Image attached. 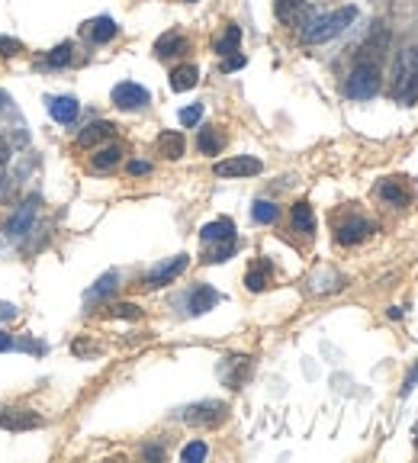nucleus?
<instances>
[{
    "label": "nucleus",
    "mask_w": 418,
    "mask_h": 463,
    "mask_svg": "<svg viewBox=\"0 0 418 463\" xmlns=\"http://www.w3.org/2000/svg\"><path fill=\"white\" fill-rule=\"evenodd\" d=\"M354 19H357V6H341V10L322 13V16H309L306 26H302V42H309V45L328 42V39L341 36Z\"/></svg>",
    "instance_id": "nucleus-1"
},
{
    "label": "nucleus",
    "mask_w": 418,
    "mask_h": 463,
    "mask_svg": "<svg viewBox=\"0 0 418 463\" xmlns=\"http://www.w3.org/2000/svg\"><path fill=\"white\" fill-rule=\"evenodd\" d=\"M415 386H418V360H415V364H412V370L405 373V379H402V399L409 396V392L415 389Z\"/></svg>",
    "instance_id": "nucleus-33"
},
{
    "label": "nucleus",
    "mask_w": 418,
    "mask_h": 463,
    "mask_svg": "<svg viewBox=\"0 0 418 463\" xmlns=\"http://www.w3.org/2000/svg\"><path fill=\"white\" fill-rule=\"evenodd\" d=\"M71 51H74V45H71V42L55 45V49L49 51V64H51V68H64V64H71Z\"/></svg>",
    "instance_id": "nucleus-30"
},
{
    "label": "nucleus",
    "mask_w": 418,
    "mask_h": 463,
    "mask_svg": "<svg viewBox=\"0 0 418 463\" xmlns=\"http://www.w3.org/2000/svg\"><path fill=\"white\" fill-rule=\"evenodd\" d=\"M148 100H151V94H148L141 84L122 81L113 87V103L119 109H141V106H148Z\"/></svg>",
    "instance_id": "nucleus-5"
},
{
    "label": "nucleus",
    "mask_w": 418,
    "mask_h": 463,
    "mask_svg": "<svg viewBox=\"0 0 418 463\" xmlns=\"http://www.w3.org/2000/svg\"><path fill=\"white\" fill-rule=\"evenodd\" d=\"M113 135V122H106V119H100V122H90L87 129H84L81 135H77V145H96L100 139H109Z\"/></svg>",
    "instance_id": "nucleus-16"
},
{
    "label": "nucleus",
    "mask_w": 418,
    "mask_h": 463,
    "mask_svg": "<svg viewBox=\"0 0 418 463\" xmlns=\"http://www.w3.org/2000/svg\"><path fill=\"white\" fill-rule=\"evenodd\" d=\"M196 81H199L196 64H180V68L171 71V90H177V94H184V90H190V87H196Z\"/></svg>",
    "instance_id": "nucleus-14"
},
{
    "label": "nucleus",
    "mask_w": 418,
    "mask_h": 463,
    "mask_svg": "<svg viewBox=\"0 0 418 463\" xmlns=\"http://www.w3.org/2000/svg\"><path fill=\"white\" fill-rule=\"evenodd\" d=\"M16 51H23V45H19L16 39L0 36V55H16Z\"/></svg>",
    "instance_id": "nucleus-35"
},
{
    "label": "nucleus",
    "mask_w": 418,
    "mask_h": 463,
    "mask_svg": "<svg viewBox=\"0 0 418 463\" xmlns=\"http://www.w3.org/2000/svg\"><path fill=\"white\" fill-rule=\"evenodd\" d=\"M293 229H296V231H302V235H312V231H315L312 206H309L306 199H299V203L293 206Z\"/></svg>",
    "instance_id": "nucleus-17"
},
{
    "label": "nucleus",
    "mask_w": 418,
    "mask_h": 463,
    "mask_svg": "<svg viewBox=\"0 0 418 463\" xmlns=\"http://www.w3.org/2000/svg\"><path fill=\"white\" fill-rule=\"evenodd\" d=\"M158 151L164 154V158H171V161L184 158V135H180V132H161Z\"/></svg>",
    "instance_id": "nucleus-18"
},
{
    "label": "nucleus",
    "mask_w": 418,
    "mask_h": 463,
    "mask_svg": "<svg viewBox=\"0 0 418 463\" xmlns=\"http://www.w3.org/2000/svg\"><path fill=\"white\" fill-rule=\"evenodd\" d=\"M238 68H244V55H229L222 61V71L229 74V71H238Z\"/></svg>",
    "instance_id": "nucleus-36"
},
{
    "label": "nucleus",
    "mask_w": 418,
    "mask_h": 463,
    "mask_svg": "<svg viewBox=\"0 0 418 463\" xmlns=\"http://www.w3.org/2000/svg\"><path fill=\"white\" fill-rule=\"evenodd\" d=\"M6 106V94H0V109H4Z\"/></svg>",
    "instance_id": "nucleus-42"
},
{
    "label": "nucleus",
    "mask_w": 418,
    "mask_h": 463,
    "mask_svg": "<svg viewBox=\"0 0 418 463\" xmlns=\"http://www.w3.org/2000/svg\"><path fill=\"white\" fill-rule=\"evenodd\" d=\"M373 231V225L367 222V219H347V222H341L338 225V242L341 244H357V242H364L367 235Z\"/></svg>",
    "instance_id": "nucleus-11"
},
{
    "label": "nucleus",
    "mask_w": 418,
    "mask_h": 463,
    "mask_svg": "<svg viewBox=\"0 0 418 463\" xmlns=\"http://www.w3.org/2000/svg\"><path fill=\"white\" fill-rule=\"evenodd\" d=\"M6 158H10V148H6V141L0 139V164H6Z\"/></svg>",
    "instance_id": "nucleus-39"
},
{
    "label": "nucleus",
    "mask_w": 418,
    "mask_h": 463,
    "mask_svg": "<svg viewBox=\"0 0 418 463\" xmlns=\"http://www.w3.org/2000/svg\"><path fill=\"white\" fill-rule=\"evenodd\" d=\"M277 216H280V206L270 203V199H257V203L251 206V219H254V222H261V225L277 222Z\"/></svg>",
    "instance_id": "nucleus-24"
},
{
    "label": "nucleus",
    "mask_w": 418,
    "mask_h": 463,
    "mask_svg": "<svg viewBox=\"0 0 418 463\" xmlns=\"http://www.w3.org/2000/svg\"><path fill=\"white\" fill-rule=\"evenodd\" d=\"M344 94L351 100H370V96L379 94V68L373 61H360L357 68L347 74Z\"/></svg>",
    "instance_id": "nucleus-2"
},
{
    "label": "nucleus",
    "mask_w": 418,
    "mask_h": 463,
    "mask_svg": "<svg viewBox=\"0 0 418 463\" xmlns=\"http://www.w3.org/2000/svg\"><path fill=\"white\" fill-rule=\"evenodd\" d=\"M232 254H235V238H225V242H219L216 248L206 251L203 261H206V264H222V261H229Z\"/></svg>",
    "instance_id": "nucleus-26"
},
{
    "label": "nucleus",
    "mask_w": 418,
    "mask_h": 463,
    "mask_svg": "<svg viewBox=\"0 0 418 463\" xmlns=\"http://www.w3.org/2000/svg\"><path fill=\"white\" fill-rule=\"evenodd\" d=\"M203 119V103H193V106L180 109V126H196Z\"/></svg>",
    "instance_id": "nucleus-32"
},
{
    "label": "nucleus",
    "mask_w": 418,
    "mask_h": 463,
    "mask_svg": "<svg viewBox=\"0 0 418 463\" xmlns=\"http://www.w3.org/2000/svg\"><path fill=\"white\" fill-rule=\"evenodd\" d=\"M148 171H151L148 161H132V164H129V174H135V177H139V174H148Z\"/></svg>",
    "instance_id": "nucleus-37"
},
{
    "label": "nucleus",
    "mask_w": 418,
    "mask_h": 463,
    "mask_svg": "<svg viewBox=\"0 0 418 463\" xmlns=\"http://www.w3.org/2000/svg\"><path fill=\"white\" fill-rule=\"evenodd\" d=\"M415 100H418V71H415V74H412V81L405 84V90H402V94L396 96V103H402V106H412V103H415Z\"/></svg>",
    "instance_id": "nucleus-31"
},
{
    "label": "nucleus",
    "mask_w": 418,
    "mask_h": 463,
    "mask_svg": "<svg viewBox=\"0 0 418 463\" xmlns=\"http://www.w3.org/2000/svg\"><path fill=\"white\" fill-rule=\"evenodd\" d=\"M87 36L90 42H109L116 36V23L109 16H96L94 23H87Z\"/></svg>",
    "instance_id": "nucleus-19"
},
{
    "label": "nucleus",
    "mask_w": 418,
    "mask_h": 463,
    "mask_svg": "<svg viewBox=\"0 0 418 463\" xmlns=\"http://www.w3.org/2000/svg\"><path fill=\"white\" fill-rule=\"evenodd\" d=\"M119 158H122V148L119 145H106L90 158V164H94V171H109V167L119 164Z\"/></svg>",
    "instance_id": "nucleus-20"
},
{
    "label": "nucleus",
    "mask_w": 418,
    "mask_h": 463,
    "mask_svg": "<svg viewBox=\"0 0 418 463\" xmlns=\"http://www.w3.org/2000/svg\"><path fill=\"white\" fill-rule=\"evenodd\" d=\"M77 100L74 96H49V113H51V119L55 122H74L77 119Z\"/></svg>",
    "instance_id": "nucleus-12"
},
{
    "label": "nucleus",
    "mask_w": 418,
    "mask_h": 463,
    "mask_svg": "<svg viewBox=\"0 0 418 463\" xmlns=\"http://www.w3.org/2000/svg\"><path fill=\"white\" fill-rule=\"evenodd\" d=\"M261 161L251 158V154H238V158H225L212 164L216 177H251V174H261Z\"/></svg>",
    "instance_id": "nucleus-4"
},
{
    "label": "nucleus",
    "mask_w": 418,
    "mask_h": 463,
    "mask_svg": "<svg viewBox=\"0 0 418 463\" xmlns=\"http://www.w3.org/2000/svg\"><path fill=\"white\" fill-rule=\"evenodd\" d=\"M154 51H158L161 58H167V55H180V51H186V39H184V36H177V32H167V36H161V39H158Z\"/></svg>",
    "instance_id": "nucleus-23"
},
{
    "label": "nucleus",
    "mask_w": 418,
    "mask_h": 463,
    "mask_svg": "<svg viewBox=\"0 0 418 463\" xmlns=\"http://www.w3.org/2000/svg\"><path fill=\"white\" fill-rule=\"evenodd\" d=\"M10 347H13V338H10V334L0 332V351H10Z\"/></svg>",
    "instance_id": "nucleus-38"
},
{
    "label": "nucleus",
    "mask_w": 418,
    "mask_h": 463,
    "mask_svg": "<svg viewBox=\"0 0 418 463\" xmlns=\"http://www.w3.org/2000/svg\"><path fill=\"white\" fill-rule=\"evenodd\" d=\"M219 302H222V296L212 287L199 283V287H193L190 293H186V315H203V312H209V309H216Z\"/></svg>",
    "instance_id": "nucleus-8"
},
{
    "label": "nucleus",
    "mask_w": 418,
    "mask_h": 463,
    "mask_svg": "<svg viewBox=\"0 0 418 463\" xmlns=\"http://www.w3.org/2000/svg\"><path fill=\"white\" fill-rule=\"evenodd\" d=\"M42 424V415L29 409H0V428L6 431H29Z\"/></svg>",
    "instance_id": "nucleus-9"
},
{
    "label": "nucleus",
    "mask_w": 418,
    "mask_h": 463,
    "mask_svg": "<svg viewBox=\"0 0 418 463\" xmlns=\"http://www.w3.org/2000/svg\"><path fill=\"white\" fill-rule=\"evenodd\" d=\"M113 315H122V319H139V306H132V302H119V306H113Z\"/></svg>",
    "instance_id": "nucleus-34"
},
{
    "label": "nucleus",
    "mask_w": 418,
    "mask_h": 463,
    "mask_svg": "<svg viewBox=\"0 0 418 463\" xmlns=\"http://www.w3.org/2000/svg\"><path fill=\"white\" fill-rule=\"evenodd\" d=\"M418 71V49H405L399 51L396 61V74H392V96H399L405 90V84L412 81V74Z\"/></svg>",
    "instance_id": "nucleus-10"
},
{
    "label": "nucleus",
    "mask_w": 418,
    "mask_h": 463,
    "mask_svg": "<svg viewBox=\"0 0 418 463\" xmlns=\"http://www.w3.org/2000/svg\"><path fill=\"white\" fill-rule=\"evenodd\" d=\"M36 212H39V196H29L10 216V222H6V235H10V238H23L26 231H32V225H36Z\"/></svg>",
    "instance_id": "nucleus-7"
},
{
    "label": "nucleus",
    "mask_w": 418,
    "mask_h": 463,
    "mask_svg": "<svg viewBox=\"0 0 418 463\" xmlns=\"http://www.w3.org/2000/svg\"><path fill=\"white\" fill-rule=\"evenodd\" d=\"M190 4H193V0H190Z\"/></svg>",
    "instance_id": "nucleus-43"
},
{
    "label": "nucleus",
    "mask_w": 418,
    "mask_h": 463,
    "mask_svg": "<svg viewBox=\"0 0 418 463\" xmlns=\"http://www.w3.org/2000/svg\"><path fill=\"white\" fill-rule=\"evenodd\" d=\"M199 238L203 242H225V238H235V222L232 219H216V222H206L199 229Z\"/></svg>",
    "instance_id": "nucleus-13"
},
{
    "label": "nucleus",
    "mask_w": 418,
    "mask_h": 463,
    "mask_svg": "<svg viewBox=\"0 0 418 463\" xmlns=\"http://www.w3.org/2000/svg\"><path fill=\"white\" fill-rule=\"evenodd\" d=\"M119 287V274H116V270H106V274L100 277V280L94 283V287L87 289V293H84V299L87 302H96V299H106L109 293H113V289Z\"/></svg>",
    "instance_id": "nucleus-15"
},
{
    "label": "nucleus",
    "mask_w": 418,
    "mask_h": 463,
    "mask_svg": "<svg viewBox=\"0 0 418 463\" xmlns=\"http://www.w3.org/2000/svg\"><path fill=\"white\" fill-rule=\"evenodd\" d=\"M267 283H270V264L267 261H261L257 267H251L248 277H244V287H248L251 293H261Z\"/></svg>",
    "instance_id": "nucleus-22"
},
{
    "label": "nucleus",
    "mask_w": 418,
    "mask_h": 463,
    "mask_svg": "<svg viewBox=\"0 0 418 463\" xmlns=\"http://www.w3.org/2000/svg\"><path fill=\"white\" fill-rule=\"evenodd\" d=\"M206 454H209V447H206L203 441H190L184 450H180V460L184 463H199V460H206Z\"/></svg>",
    "instance_id": "nucleus-29"
},
{
    "label": "nucleus",
    "mask_w": 418,
    "mask_h": 463,
    "mask_svg": "<svg viewBox=\"0 0 418 463\" xmlns=\"http://www.w3.org/2000/svg\"><path fill=\"white\" fill-rule=\"evenodd\" d=\"M0 180H4V177H0Z\"/></svg>",
    "instance_id": "nucleus-44"
},
{
    "label": "nucleus",
    "mask_w": 418,
    "mask_h": 463,
    "mask_svg": "<svg viewBox=\"0 0 418 463\" xmlns=\"http://www.w3.org/2000/svg\"><path fill=\"white\" fill-rule=\"evenodd\" d=\"M379 196H383L386 203H392V206H405V203H409V193L399 190L392 180H383V184H379Z\"/></svg>",
    "instance_id": "nucleus-27"
},
{
    "label": "nucleus",
    "mask_w": 418,
    "mask_h": 463,
    "mask_svg": "<svg viewBox=\"0 0 418 463\" xmlns=\"http://www.w3.org/2000/svg\"><path fill=\"white\" fill-rule=\"evenodd\" d=\"M145 457H161V447H145Z\"/></svg>",
    "instance_id": "nucleus-41"
},
{
    "label": "nucleus",
    "mask_w": 418,
    "mask_h": 463,
    "mask_svg": "<svg viewBox=\"0 0 418 463\" xmlns=\"http://www.w3.org/2000/svg\"><path fill=\"white\" fill-rule=\"evenodd\" d=\"M299 13H302V0H277V16L283 23H296Z\"/></svg>",
    "instance_id": "nucleus-28"
},
{
    "label": "nucleus",
    "mask_w": 418,
    "mask_h": 463,
    "mask_svg": "<svg viewBox=\"0 0 418 463\" xmlns=\"http://www.w3.org/2000/svg\"><path fill=\"white\" fill-rule=\"evenodd\" d=\"M186 264H190V257H186V254H177V257H171V261L158 264V267L145 277V287L148 289H158V287H164V283L177 280V277L186 270Z\"/></svg>",
    "instance_id": "nucleus-6"
},
{
    "label": "nucleus",
    "mask_w": 418,
    "mask_h": 463,
    "mask_svg": "<svg viewBox=\"0 0 418 463\" xmlns=\"http://www.w3.org/2000/svg\"><path fill=\"white\" fill-rule=\"evenodd\" d=\"M238 45H242V29L238 26H225L222 39L216 42V51L219 55H232V51H238Z\"/></svg>",
    "instance_id": "nucleus-25"
},
{
    "label": "nucleus",
    "mask_w": 418,
    "mask_h": 463,
    "mask_svg": "<svg viewBox=\"0 0 418 463\" xmlns=\"http://www.w3.org/2000/svg\"><path fill=\"white\" fill-rule=\"evenodd\" d=\"M13 315V306H0V319H10Z\"/></svg>",
    "instance_id": "nucleus-40"
},
{
    "label": "nucleus",
    "mask_w": 418,
    "mask_h": 463,
    "mask_svg": "<svg viewBox=\"0 0 418 463\" xmlns=\"http://www.w3.org/2000/svg\"><path fill=\"white\" fill-rule=\"evenodd\" d=\"M225 402H216V399H206V402H196L190 405V409H184V422L186 424H206V428H212V424H219L225 418Z\"/></svg>",
    "instance_id": "nucleus-3"
},
{
    "label": "nucleus",
    "mask_w": 418,
    "mask_h": 463,
    "mask_svg": "<svg viewBox=\"0 0 418 463\" xmlns=\"http://www.w3.org/2000/svg\"><path fill=\"white\" fill-rule=\"evenodd\" d=\"M196 148H199L203 154H219V151H222V135H219V129H212V126L199 129Z\"/></svg>",
    "instance_id": "nucleus-21"
}]
</instances>
